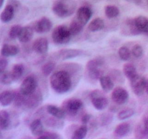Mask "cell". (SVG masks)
<instances>
[{"label":"cell","instance_id":"f6af8a7d","mask_svg":"<svg viewBox=\"0 0 148 139\" xmlns=\"http://www.w3.org/2000/svg\"><path fill=\"white\" fill-rule=\"evenodd\" d=\"M37 139H51V138L47 136V135L44 134V135H43V136H40V137L38 138Z\"/></svg>","mask_w":148,"mask_h":139},{"label":"cell","instance_id":"74e56055","mask_svg":"<svg viewBox=\"0 0 148 139\" xmlns=\"http://www.w3.org/2000/svg\"><path fill=\"white\" fill-rule=\"evenodd\" d=\"M25 98V96L20 94L19 91L18 93H14V99L13 102H14V105L17 107H21V106L24 105Z\"/></svg>","mask_w":148,"mask_h":139},{"label":"cell","instance_id":"ab89813d","mask_svg":"<svg viewBox=\"0 0 148 139\" xmlns=\"http://www.w3.org/2000/svg\"><path fill=\"white\" fill-rule=\"evenodd\" d=\"M113 117L111 114H108V113H105V114H103L102 115H101L100 117V122L102 123V125H108L112 121Z\"/></svg>","mask_w":148,"mask_h":139},{"label":"cell","instance_id":"603a6c76","mask_svg":"<svg viewBox=\"0 0 148 139\" xmlns=\"http://www.w3.org/2000/svg\"><path fill=\"white\" fill-rule=\"evenodd\" d=\"M131 130V126L128 122H121L116 127L114 135L118 138H122L129 134Z\"/></svg>","mask_w":148,"mask_h":139},{"label":"cell","instance_id":"e575fe53","mask_svg":"<svg viewBox=\"0 0 148 139\" xmlns=\"http://www.w3.org/2000/svg\"><path fill=\"white\" fill-rule=\"evenodd\" d=\"M14 81L11 72L5 71L0 75V83L3 85H10Z\"/></svg>","mask_w":148,"mask_h":139},{"label":"cell","instance_id":"f1b7e54d","mask_svg":"<svg viewBox=\"0 0 148 139\" xmlns=\"http://www.w3.org/2000/svg\"><path fill=\"white\" fill-rule=\"evenodd\" d=\"M120 11L118 7L115 5H107L105 7V14L108 18L113 19L119 15Z\"/></svg>","mask_w":148,"mask_h":139},{"label":"cell","instance_id":"ffe728a7","mask_svg":"<svg viewBox=\"0 0 148 139\" xmlns=\"http://www.w3.org/2000/svg\"><path fill=\"white\" fill-rule=\"evenodd\" d=\"M14 11H15V10H14V7L10 4H7L0 14V20L4 23L11 21L14 17Z\"/></svg>","mask_w":148,"mask_h":139},{"label":"cell","instance_id":"30bf717a","mask_svg":"<svg viewBox=\"0 0 148 139\" xmlns=\"http://www.w3.org/2000/svg\"><path fill=\"white\" fill-rule=\"evenodd\" d=\"M92 14V10L90 9V7H89L88 6H82V7H79L77 10V11L75 19H76L80 24H82V25L85 26V25L88 23L90 19L91 18Z\"/></svg>","mask_w":148,"mask_h":139},{"label":"cell","instance_id":"d6986e66","mask_svg":"<svg viewBox=\"0 0 148 139\" xmlns=\"http://www.w3.org/2000/svg\"><path fill=\"white\" fill-rule=\"evenodd\" d=\"M33 27L30 25L24 26L22 28V30L20 31V35H19L18 39L21 43H27L31 39H33Z\"/></svg>","mask_w":148,"mask_h":139},{"label":"cell","instance_id":"83f0119b","mask_svg":"<svg viewBox=\"0 0 148 139\" xmlns=\"http://www.w3.org/2000/svg\"><path fill=\"white\" fill-rule=\"evenodd\" d=\"M88 133V127L86 125H82L72 133L71 139H84Z\"/></svg>","mask_w":148,"mask_h":139},{"label":"cell","instance_id":"1f68e13d","mask_svg":"<svg viewBox=\"0 0 148 139\" xmlns=\"http://www.w3.org/2000/svg\"><path fill=\"white\" fill-rule=\"evenodd\" d=\"M118 54L120 59L123 61H128L131 59V50L127 46H123L119 49Z\"/></svg>","mask_w":148,"mask_h":139},{"label":"cell","instance_id":"7dc6e473","mask_svg":"<svg viewBox=\"0 0 148 139\" xmlns=\"http://www.w3.org/2000/svg\"><path fill=\"white\" fill-rule=\"evenodd\" d=\"M146 91H147V93L148 94V82H147V88H146Z\"/></svg>","mask_w":148,"mask_h":139},{"label":"cell","instance_id":"277c9868","mask_svg":"<svg viewBox=\"0 0 148 139\" xmlns=\"http://www.w3.org/2000/svg\"><path fill=\"white\" fill-rule=\"evenodd\" d=\"M51 37L53 41L56 44H65L69 43L72 39V35L69 27L61 25L53 29Z\"/></svg>","mask_w":148,"mask_h":139},{"label":"cell","instance_id":"681fc988","mask_svg":"<svg viewBox=\"0 0 148 139\" xmlns=\"http://www.w3.org/2000/svg\"><path fill=\"white\" fill-rule=\"evenodd\" d=\"M0 137H1V133H0Z\"/></svg>","mask_w":148,"mask_h":139},{"label":"cell","instance_id":"d4e9b609","mask_svg":"<svg viewBox=\"0 0 148 139\" xmlns=\"http://www.w3.org/2000/svg\"><path fill=\"white\" fill-rule=\"evenodd\" d=\"M99 82L101 88L105 92H109L111 90H114V82L109 76L103 75L99 79Z\"/></svg>","mask_w":148,"mask_h":139},{"label":"cell","instance_id":"f35d334b","mask_svg":"<svg viewBox=\"0 0 148 139\" xmlns=\"http://www.w3.org/2000/svg\"><path fill=\"white\" fill-rule=\"evenodd\" d=\"M45 122L46 123L48 126H50V127H61L62 125V124L64 125V123H62L61 121H59V120L55 117H52V118H49L46 120Z\"/></svg>","mask_w":148,"mask_h":139},{"label":"cell","instance_id":"d590c367","mask_svg":"<svg viewBox=\"0 0 148 139\" xmlns=\"http://www.w3.org/2000/svg\"><path fill=\"white\" fill-rule=\"evenodd\" d=\"M22 28L23 27L20 26V25H14L12 27H11L10 31H9V36H10V39H16L17 38L18 39Z\"/></svg>","mask_w":148,"mask_h":139},{"label":"cell","instance_id":"836d02e7","mask_svg":"<svg viewBox=\"0 0 148 139\" xmlns=\"http://www.w3.org/2000/svg\"><path fill=\"white\" fill-rule=\"evenodd\" d=\"M56 68V63L53 62H48L45 63L41 67V72L45 76H49Z\"/></svg>","mask_w":148,"mask_h":139},{"label":"cell","instance_id":"cb8c5ba5","mask_svg":"<svg viewBox=\"0 0 148 139\" xmlns=\"http://www.w3.org/2000/svg\"><path fill=\"white\" fill-rule=\"evenodd\" d=\"M14 92L11 91H4L0 93V104L4 107H7L14 101Z\"/></svg>","mask_w":148,"mask_h":139},{"label":"cell","instance_id":"8d00e7d4","mask_svg":"<svg viewBox=\"0 0 148 139\" xmlns=\"http://www.w3.org/2000/svg\"><path fill=\"white\" fill-rule=\"evenodd\" d=\"M132 55L135 58H140L143 55L144 50L141 45L134 44L131 49Z\"/></svg>","mask_w":148,"mask_h":139},{"label":"cell","instance_id":"7402d4cb","mask_svg":"<svg viewBox=\"0 0 148 139\" xmlns=\"http://www.w3.org/2000/svg\"><path fill=\"white\" fill-rule=\"evenodd\" d=\"M123 73H124V76L127 79H129L130 81L134 79L135 77H137L139 75L137 73V68L132 63L124 64V66H123Z\"/></svg>","mask_w":148,"mask_h":139},{"label":"cell","instance_id":"e0dca14e","mask_svg":"<svg viewBox=\"0 0 148 139\" xmlns=\"http://www.w3.org/2000/svg\"><path fill=\"white\" fill-rule=\"evenodd\" d=\"M30 130L35 136H41L44 133V126L40 119H36L30 124Z\"/></svg>","mask_w":148,"mask_h":139},{"label":"cell","instance_id":"9c48e42d","mask_svg":"<svg viewBox=\"0 0 148 139\" xmlns=\"http://www.w3.org/2000/svg\"><path fill=\"white\" fill-rule=\"evenodd\" d=\"M130 95L128 91L122 87H116L114 88L111 93V99L118 105H123L128 101Z\"/></svg>","mask_w":148,"mask_h":139},{"label":"cell","instance_id":"60d3db41","mask_svg":"<svg viewBox=\"0 0 148 139\" xmlns=\"http://www.w3.org/2000/svg\"><path fill=\"white\" fill-rule=\"evenodd\" d=\"M7 65H8V61L6 58H0V75L5 72Z\"/></svg>","mask_w":148,"mask_h":139},{"label":"cell","instance_id":"6da1fadb","mask_svg":"<svg viewBox=\"0 0 148 139\" xmlns=\"http://www.w3.org/2000/svg\"><path fill=\"white\" fill-rule=\"evenodd\" d=\"M73 81L70 74L64 70L53 72L50 77V85L52 89L59 94L68 92L72 88Z\"/></svg>","mask_w":148,"mask_h":139},{"label":"cell","instance_id":"ee69618b","mask_svg":"<svg viewBox=\"0 0 148 139\" xmlns=\"http://www.w3.org/2000/svg\"><path fill=\"white\" fill-rule=\"evenodd\" d=\"M144 130L145 133H148V117L145 119L144 122Z\"/></svg>","mask_w":148,"mask_h":139},{"label":"cell","instance_id":"5b68a950","mask_svg":"<svg viewBox=\"0 0 148 139\" xmlns=\"http://www.w3.org/2000/svg\"><path fill=\"white\" fill-rule=\"evenodd\" d=\"M38 81L34 76L29 75L22 82L20 87V93L25 96L31 95L37 91Z\"/></svg>","mask_w":148,"mask_h":139},{"label":"cell","instance_id":"9a60e30c","mask_svg":"<svg viewBox=\"0 0 148 139\" xmlns=\"http://www.w3.org/2000/svg\"><path fill=\"white\" fill-rule=\"evenodd\" d=\"M121 31L125 36H137L140 34L134 24V19H128L123 24Z\"/></svg>","mask_w":148,"mask_h":139},{"label":"cell","instance_id":"52a82bcc","mask_svg":"<svg viewBox=\"0 0 148 139\" xmlns=\"http://www.w3.org/2000/svg\"><path fill=\"white\" fill-rule=\"evenodd\" d=\"M130 82L132 90L136 96H140L144 94L147 84V80L144 76L138 75Z\"/></svg>","mask_w":148,"mask_h":139},{"label":"cell","instance_id":"4fadbf2b","mask_svg":"<svg viewBox=\"0 0 148 139\" xmlns=\"http://www.w3.org/2000/svg\"><path fill=\"white\" fill-rule=\"evenodd\" d=\"M49 41L46 38L40 37L36 39L33 43V49L35 52L44 54L49 50Z\"/></svg>","mask_w":148,"mask_h":139},{"label":"cell","instance_id":"c3c4849f","mask_svg":"<svg viewBox=\"0 0 148 139\" xmlns=\"http://www.w3.org/2000/svg\"><path fill=\"white\" fill-rule=\"evenodd\" d=\"M146 3H147V5H148V0H147V1H146Z\"/></svg>","mask_w":148,"mask_h":139},{"label":"cell","instance_id":"ba28073f","mask_svg":"<svg viewBox=\"0 0 148 139\" xmlns=\"http://www.w3.org/2000/svg\"><path fill=\"white\" fill-rule=\"evenodd\" d=\"M83 107V103L80 99L78 98H70L67 100L64 104V110L66 114L70 115H76Z\"/></svg>","mask_w":148,"mask_h":139},{"label":"cell","instance_id":"8992f818","mask_svg":"<svg viewBox=\"0 0 148 139\" xmlns=\"http://www.w3.org/2000/svg\"><path fill=\"white\" fill-rule=\"evenodd\" d=\"M92 106L97 110H103L108 107V101L106 97L103 95V93L99 90H95L90 93V95Z\"/></svg>","mask_w":148,"mask_h":139},{"label":"cell","instance_id":"ac0fdd59","mask_svg":"<svg viewBox=\"0 0 148 139\" xmlns=\"http://www.w3.org/2000/svg\"><path fill=\"white\" fill-rule=\"evenodd\" d=\"M46 111L49 113L50 115L58 120H62L66 116V112L62 108L58 107L56 106L53 105V104H49L46 107Z\"/></svg>","mask_w":148,"mask_h":139},{"label":"cell","instance_id":"3957f363","mask_svg":"<svg viewBox=\"0 0 148 139\" xmlns=\"http://www.w3.org/2000/svg\"><path fill=\"white\" fill-rule=\"evenodd\" d=\"M103 65L104 59L101 57H96L88 61L86 65V69L91 79L99 80L103 76V71L101 69Z\"/></svg>","mask_w":148,"mask_h":139},{"label":"cell","instance_id":"4dcf8cb0","mask_svg":"<svg viewBox=\"0 0 148 139\" xmlns=\"http://www.w3.org/2000/svg\"><path fill=\"white\" fill-rule=\"evenodd\" d=\"M11 73L14 81H17L23 76L24 73V66L22 64H16L13 67Z\"/></svg>","mask_w":148,"mask_h":139},{"label":"cell","instance_id":"7a4b0ae2","mask_svg":"<svg viewBox=\"0 0 148 139\" xmlns=\"http://www.w3.org/2000/svg\"><path fill=\"white\" fill-rule=\"evenodd\" d=\"M76 7V2L73 1H55L52 4V11L57 17L65 18L75 12Z\"/></svg>","mask_w":148,"mask_h":139},{"label":"cell","instance_id":"7bdbcfd3","mask_svg":"<svg viewBox=\"0 0 148 139\" xmlns=\"http://www.w3.org/2000/svg\"><path fill=\"white\" fill-rule=\"evenodd\" d=\"M8 4L12 6V7L14 8V10L18 8V7L20 6V2L19 1H10L8 2Z\"/></svg>","mask_w":148,"mask_h":139},{"label":"cell","instance_id":"5bb4252c","mask_svg":"<svg viewBox=\"0 0 148 139\" xmlns=\"http://www.w3.org/2000/svg\"><path fill=\"white\" fill-rule=\"evenodd\" d=\"M83 51L78 49H63L57 52L58 57L61 59H69L82 55Z\"/></svg>","mask_w":148,"mask_h":139},{"label":"cell","instance_id":"4316f807","mask_svg":"<svg viewBox=\"0 0 148 139\" xmlns=\"http://www.w3.org/2000/svg\"><path fill=\"white\" fill-rule=\"evenodd\" d=\"M11 124L10 115L6 110L0 111V128L1 130H7Z\"/></svg>","mask_w":148,"mask_h":139},{"label":"cell","instance_id":"8fae6325","mask_svg":"<svg viewBox=\"0 0 148 139\" xmlns=\"http://www.w3.org/2000/svg\"><path fill=\"white\" fill-rule=\"evenodd\" d=\"M42 101H43V96H42L40 91L37 90L31 95L25 96L24 105L27 108L35 109L40 105Z\"/></svg>","mask_w":148,"mask_h":139},{"label":"cell","instance_id":"7c38bea8","mask_svg":"<svg viewBox=\"0 0 148 139\" xmlns=\"http://www.w3.org/2000/svg\"><path fill=\"white\" fill-rule=\"evenodd\" d=\"M52 28V23L48 17H43L36 21L33 25V30L38 33H45L50 31Z\"/></svg>","mask_w":148,"mask_h":139},{"label":"cell","instance_id":"f546056e","mask_svg":"<svg viewBox=\"0 0 148 139\" xmlns=\"http://www.w3.org/2000/svg\"><path fill=\"white\" fill-rule=\"evenodd\" d=\"M84 26L82 24L79 23L76 19H74L72 20V21L71 22L70 25H69V30H70L71 33H72V36H76L78 35L79 33H80L82 32V29H83Z\"/></svg>","mask_w":148,"mask_h":139},{"label":"cell","instance_id":"2e32d148","mask_svg":"<svg viewBox=\"0 0 148 139\" xmlns=\"http://www.w3.org/2000/svg\"><path fill=\"white\" fill-rule=\"evenodd\" d=\"M134 24L140 33L148 34V18L145 16L139 15L134 18Z\"/></svg>","mask_w":148,"mask_h":139},{"label":"cell","instance_id":"b9f144b4","mask_svg":"<svg viewBox=\"0 0 148 139\" xmlns=\"http://www.w3.org/2000/svg\"><path fill=\"white\" fill-rule=\"evenodd\" d=\"M90 119H91L90 114H85L84 116H82V125H87V123H88V122L90 120Z\"/></svg>","mask_w":148,"mask_h":139},{"label":"cell","instance_id":"d6a6232c","mask_svg":"<svg viewBox=\"0 0 148 139\" xmlns=\"http://www.w3.org/2000/svg\"><path fill=\"white\" fill-rule=\"evenodd\" d=\"M134 113H135V111L133 109L127 108L119 111L118 114H117V117L119 120H125L132 117Z\"/></svg>","mask_w":148,"mask_h":139},{"label":"cell","instance_id":"44dd1931","mask_svg":"<svg viewBox=\"0 0 148 139\" xmlns=\"http://www.w3.org/2000/svg\"><path fill=\"white\" fill-rule=\"evenodd\" d=\"M19 52H20V49L18 46L7 44V43H4L1 49V54L4 57L15 56L19 53Z\"/></svg>","mask_w":148,"mask_h":139},{"label":"cell","instance_id":"484cf974","mask_svg":"<svg viewBox=\"0 0 148 139\" xmlns=\"http://www.w3.org/2000/svg\"><path fill=\"white\" fill-rule=\"evenodd\" d=\"M105 26L104 20L100 17L93 19L88 26V29L91 32H98L103 30Z\"/></svg>","mask_w":148,"mask_h":139},{"label":"cell","instance_id":"bcb514c9","mask_svg":"<svg viewBox=\"0 0 148 139\" xmlns=\"http://www.w3.org/2000/svg\"><path fill=\"white\" fill-rule=\"evenodd\" d=\"M4 1H3V0H0V8H1V7H2V5H3V4H4Z\"/></svg>","mask_w":148,"mask_h":139}]
</instances>
